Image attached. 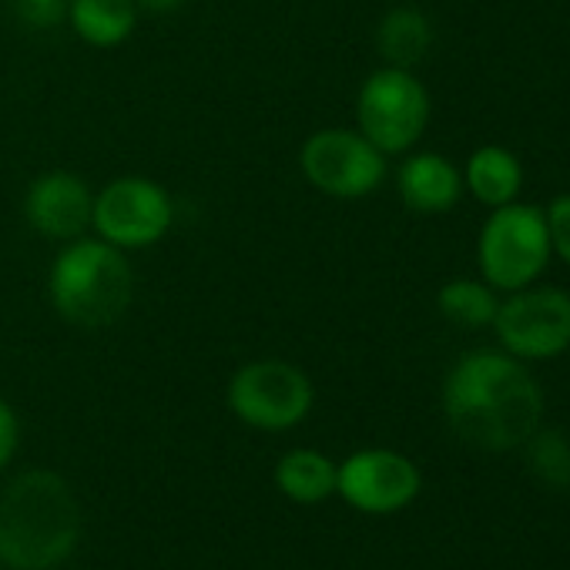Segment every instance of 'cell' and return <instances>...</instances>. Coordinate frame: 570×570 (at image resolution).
I'll list each match as a JSON object with an SVG mask.
<instances>
[{
  "mask_svg": "<svg viewBox=\"0 0 570 570\" xmlns=\"http://www.w3.org/2000/svg\"><path fill=\"white\" fill-rule=\"evenodd\" d=\"M443 413L453 433L487 453L523 446L543 416L537 380L507 353H470L443 383Z\"/></svg>",
  "mask_w": 570,
  "mask_h": 570,
  "instance_id": "6da1fadb",
  "label": "cell"
},
{
  "mask_svg": "<svg viewBox=\"0 0 570 570\" xmlns=\"http://www.w3.org/2000/svg\"><path fill=\"white\" fill-rule=\"evenodd\" d=\"M81 503L55 470L18 473L0 490V560L14 570H48L81 540Z\"/></svg>",
  "mask_w": 570,
  "mask_h": 570,
  "instance_id": "7a4b0ae2",
  "label": "cell"
},
{
  "mask_svg": "<svg viewBox=\"0 0 570 570\" xmlns=\"http://www.w3.org/2000/svg\"><path fill=\"white\" fill-rule=\"evenodd\" d=\"M48 293L65 323L78 330H105L128 313L135 272L118 245L81 235L51 262Z\"/></svg>",
  "mask_w": 570,
  "mask_h": 570,
  "instance_id": "3957f363",
  "label": "cell"
},
{
  "mask_svg": "<svg viewBox=\"0 0 570 570\" xmlns=\"http://www.w3.org/2000/svg\"><path fill=\"white\" fill-rule=\"evenodd\" d=\"M547 215L537 205H500L480 232V272L490 289L520 293L550 262Z\"/></svg>",
  "mask_w": 570,
  "mask_h": 570,
  "instance_id": "277c9868",
  "label": "cell"
},
{
  "mask_svg": "<svg viewBox=\"0 0 570 570\" xmlns=\"http://www.w3.org/2000/svg\"><path fill=\"white\" fill-rule=\"evenodd\" d=\"M356 131L383 155L410 151L430 125V95L406 68L373 71L356 95Z\"/></svg>",
  "mask_w": 570,
  "mask_h": 570,
  "instance_id": "5b68a950",
  "label": "cell"
},
{
  "mask_svg": "<svg viewBox=\"0 0 570 570\" xmlns=\"http://www.w3.org/2000/svg\"><path fill=\"white\" fill-rule=\"evenodd\" d=\"M313 400L316 393H313L309 376L285 360L245 363L228 383L232 413L245 426L265 430V433H282V430L299 426L309 416Z\"/></svg>",
  "mask_w": 570,
  "mask_h": 570,
  "instance_id": "8992f818",
  "label": "cell"
},
{
  "mask_svg": "<svg viewBox=\"0 0 570 570\" xmlns=\"http://www.w3.org/2000/svg\"><path fill=\"white\" fill-rule=\"evenodd\" d=\"M299 168L330 198H366L386 178V155L353 128H323L303 141Z\"/></svg>",
  "mask_w": 570,
  "mask_h": 570,
  "instance_id": "52a82bcc",
  "label": "cell"
},
{
  "mask_svg": "<svg viewBox=\"0 0 570 570\" xmlns=\"http://www.w3.org/2000/svg\"><path fill=\"white\" fill-rule=\"evenodd\" d=\"M171 222H175L171 195L151 178L125 175L108 181L95 195L91 225L105 242L118 245L121 252L158 245L168 235Z\"/></svg>",
  "mask_w": 570,
  "mask_h": 570,
  "instance_id": "ba28073f",
  "label": "cell"
},
{
  "mask_svg": "<svg viewBox=\"0 0 570 570\" xmlns=\"http://www.w3.org/2000/svg\"><path fill=\"white\" fill-rule=\"evenodd\" d=\"M493 330L517 360H553L570 350V296L563 289H520L500 303Z\"/></svg>",
  "mask_w": 570,
  "mask_h": 570,
  "instance_id": "9c48e42d",
  "label": "cell"
},
{
  "mask_svg": "<svg viewBox=\"0 0 570 570\" xmlns=\"http://www.w3.org/2000/svg\"><path fill=\"white\" fill-rule=\"evenodd\" d=\"M423 476L416 463L396 450H360L336 466L340 497L360 513H396L416 500Z\"/></svg>",
  "mask_w": 570,
  "mask_h": 570,
  "instance_id": "30bf717a",
  "label": "cell"
},
{
  "mask_svg": "<svg viewBox=\"0 0 570 570\" xmlns=\"http://www.w3.org/2000/svg\"><path fill=\"white\" fill-rule=\"evenodd\" d=\"M95 191L75 171H48L31 181L24 195L28 225L55 242H75L91 225Z\"/></svg>",
  "mask_w": 570,
  "mask_h": 570,
  "instance_id": "8fae6325",
  "label": "cell"
},
{
  "mask_svg": "<svg viewBox=\"0 0 570 570\" xmlns=\"http://www.w3.org/2000/svg\"><path fill=\"white\" fill-rule=\"evenodd\" d=\"M396 185H400V198L413 212H423V215L450 212L463 195L460 171L453 168L450 158H443L436 151H420V155L406 158L400 165Z\"/></svg>",
  "mask_w": 570,
  "mask_h": 570,
  "instance_id": "7c38bea8",
  "label": "cell"
},
{
  "mask_svg": "<svg viewBox=\"0 0 570 570\" xmlns=\"http://www.w3.org/2000/svg\"><path fill=\"white\" fill-rule=\"evenodd\" d=\"M68 21L91 48H118L138 28L135 0H68Z\"/></svg>",
  "mask_w": 570,
  "mask_h": 570,
  "instance_id": "4fadbf2b",
  "label": "cell"
},
{
  "mask_svg": "<svg viewBox=\"0 0 570 570\" xmlns=\"http://www.w3.org/2000/svg\"><path fill=\"white\" fill-rule=\"evenodd\" d=\"M376 48L390 68H416L433 48V24L416 8H393L376 28Z\"/></svg>",
  "mask_w": 570,
  "mask_h": 570,
  "instance_id": "5bb4252c",
  "label": "cell"
},
{
  "mask_svg": "<svg viewBox=\"0 0 570 570\" xmlns=\"http://www.w3.org/2000/svg\"><path fill=\"white\" fill-rule=\"evenodd\" d=\"M466 188L490 208L517 202L523 188V168L513 151L500 145H487L470 155L466 161Z\"/></svg>",
  "mask_w": 570,
  "mask_h": 570,
  "instance_id": "9a60e30c",
  "label": "cell"
},
{
  "mask_svg": "<svg viewBox=\"0 0 570 570\" xmlns=\"http://www.w3.org/2000/svg\"><path fill=\"white\" fill-rule=\"evenodd\" d=\"M278 490L296 503H323L336 493V463L320 450H289L275 466Z\"/></svg>",
  "mask_w": 570,
  "mask_h": 570,
  "instance_id": "2e32d148",
  "label": "cell"
},
{
  "mask_svg": "<svg viewBox=\"0 0 570 570\" xmlns=\"http://www.w3.org/2000/svg\"><path fill=\"white\" fill-rule=\"evenodd\" d=\"M436 306L440 313L463 326V330H480V326H493V316L500 309L497 296L490 285L483 282H473V278H453L446 282L440 296H436Z\"/></svg>",
  "mask_w": 570,
  "mask_h": 570,
  "instance_id": "e0dca14e",
  "label": "cell"
},
{
  "mask_svg": "<svg viewBox=\"0 0 570 570\" xmlns=\"http://www.w3.org/2000/svg\"><path fill=\"white\" fill-rule=\"evenodd\" d=\"M527 453H530L533 473L543 483H553V487L570 483V443L560 433H553V430L533 433L527 440Z\"/></svg>",
  "mask_w": 570,
  "mask_h": 570,
  "instance_id": "ac0fdd59",
  "label": "cell"
},
{
  "mask_svg": "<svg viewBox=\"0 0 570 570\" xmlns=\"http://www.w3.org/2000/svg\"><path fill=\"white\" fill-rule=\"evenodd\" d=\"M14 11L24 28L51 31L68 18V0H14Z\"/></svg>",
  "mask_w": 570,
  "mask_h": 570,
  "instance_id": "d6986e66",
  "label": "cell"
},
{
  "mask_svg": "<svg viewBox=\"0 0 570 570\" xmlns=\"http://www.w3.org/2000/svg\"><path fill=\"white\" fill-rule=\"evenodd\" d=\"M547 215V232H550V248L570 265V195H560L550 202Z\"/></svg>",
  "mask_w": 570,
  "mask_h": 570,
  "instance_id": "ffe728a7",
  "label": "cell"
},
{
  "mask_svg": "<svg viewBox=\"0 0 570 570\" xmlns=\"http://www.w3.org/2000/svg\"><path fill=\"white\" fill-rule=\"evenodd\" d=\"M18 440H21V426H18V416L11 410V403L0 396V470H4L18 450Z\"/></svg>",
  "mask_w": 570,
  "mask_h": 570,
  "instance_id": "44dd1931",
  "label": "cell"
},
{
  "mask_svg": "<svg viewBox=\"0 0 570 570\" xmlns=\"http://www.w3.org/2000/svg\"><path fill=\"white\" fill-rule=\"evenodd\" d=\"M138 11H148V14H171L178 11L185 0H135Z\"/></svg>",
  "mask_w": 570,
  "mask_h": 570,
  "instance_id": "7402d4cb",
  "label": "cell"
},
{
  "mask_svg": "<svg viewBox=\"0 0 570 570\" xmlns=\"http://www.w3.org/2000/svg\"><path fill=\"white\" fill-rule=\"evenodd\" d=\"M48 570H55V567H48Z\"/></svg>",
  "mask_w": 570,
  "mask_h": 570,
  "instance_id": "603a6c76",
  "label": "cell"
}]
</instances>
